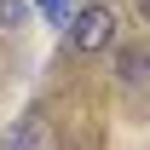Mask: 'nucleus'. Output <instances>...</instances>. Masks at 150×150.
Masks as SVG:
<instances>
[{
	"mask_svg": "<svg viewBox=\"0 0 150 150\" xmlns=\"http://www.w3.org/2000/svg\"><path fill=\"white\" fill-rule=\"evenodd\" d=\"M23 18H29V0H0V35L23 29Z\"/></svg>",
	"mask_w": 150,
	"mask_h": 150,
	"instance_id": "obj_5",
	"label": "nucleus"
},
{
	"mask_svg": "<svg viewBox=\"0 0 150 150\" xmlns=\"http://www.w3.org/2000/svg\"><path fill=\"white\" fill-rule=\"evenodd\" d=\"M0 150H58V133L40 110H23L12 127L0 133Z\"/></svg>",
	"mask_w": 150,
	"mask_h": 150,
	"instance_id": "obj_2",
	"label": "nucleus"
},
{
	"mask_svg": "<svg viewBox=\"0 0 150 150\" xmlns=\"http://www.w3.org/2000/svg\"><path fill=\"white\" fill-rule=\"evenodd\" d=\"M115 35H121V18H115V6H75V18L69 29H64V46H69L75 58H98V52H110Z\"/></svg>",
	"mask_w": 150,
	"mask_h": 150,
	"instance_id": "obj_1",
	"label": "nucleus"
},
{
	"mask_svg": "<svg viewBox=\"0 0 150 150\" xmlns=\"http://www.w3.org/2000/svg\"><path fill=\"white\" fill-rule=\"evenodd\" d=\"M144 69H150L144 46H121V52H115V81H121V87H144Z\"/></svg>",
	"mask_w": 150,
	"mask_h": 150,
	"instance_id": "obj_3",
	"label": "nucleus"
},
{
	"mask_svg": "<svg viewBox=\"0 0 150 150\" xmlns=\"http://www.w3.org/2000/svg\"><path fill=\"white\" fill-rule=\"evenodd\" d=\"M29 12H40L52 29H69V18H75V0H29Z\"/></svg>",
	"mask_w": 150,
	"mask_h": 150,
	"instance_id": "obj_4",
	"label": "nucleus"
}]
</instances>
